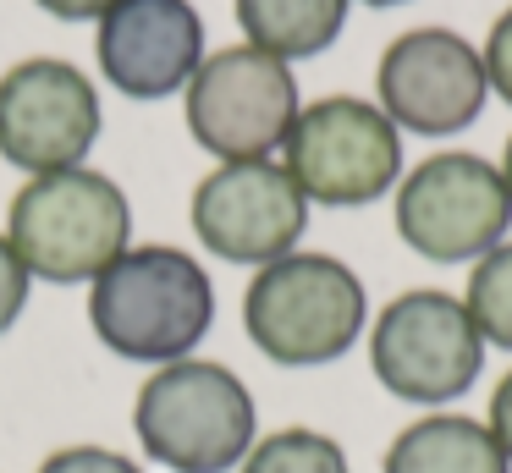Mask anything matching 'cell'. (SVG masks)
I'll use <instances>...</instances> for the list:
<instances>
[{"mask_svg":"<svg viewBox=\"0 0 512 473\" xmlns=\"http://www.w3.org/2000/svg\"><path fill=\"white\" fill-rule=\"evenodd\" d=\"M100 121L94 77L61 55L17 61L0 77V160L28 176L83 165L100 138Z\"/></svg>","mask_w":512,"mask_h":473,"instance_id":"10","label":"cell"},{"mask_svg":"<svg viewBox=\"0 0 512 473\" xmlns=\"http://www.w3.org/2000/svg\"><path fill=\"white\" fill-rule=\"evenodd\" d=\"M485 77H490V94H501L512 105V6L501 11L496 22H490V33H485Z\"/></svg>","mask_w":512,"mask_h":473,"instance_id":"19","label":"cell"},{"mask_svg":"<svg viewBox=\"0 0 512 473\" xmlns=\"http://www.w3.org/2000/svg\"><path fill=\"white\" fill-rule=\"evenodd\" d=\"M193 237L226 264H265L298 253V237L309 226V198L276 160H232L215 165L193 187Z\"/></svg>","mask_w":512,"mask_h":473,"instance_id":"11","label":"cell"},{"mask_svg":"<svg viewBox=\"0 0 512 473\" xmlns=\"http://www.w3.org/2000/svg\"><path fill=\"white\" fill-rule=\"evenodd\" d=\"M133 435L171 473H232L259 440V407L226 363L177 358L138 385Z\"/></svg>","mask_w":512,"mask_h":473,"instance_id":"2","label":"cell"},{"mask_svg":"<svg viewBox=\"0 0 512 473\" xmlns=\"http://www.w3.org/2000/svg\"><path fill=\"white\" fill-rule=\"evenodd\" d=\"M485 99V55L457 28H408L380 50L375 105L391 116L397 132L457 138L485 116Z\"/></svg>","mask_w":512,"mask_h":473,"instance_id":"9","label":"cell"},{"mask_svg":"<svg viewBox=\"0 0 512 473\" xmlns=\"http://www.w3.org/2000/svg\"><path fill=\"white\" fill-rule=\"evenodd\" d=\"M347 6L353 0H237V28L254 50L292 66L342 39Z\"/></svg>","mask_w":512,"mask_h":473,"instance_id":"14","label":"cell"},{"mask_svg":"<svg viewBox=\"0 0 512 473\" xmlns=\"http://www.w3.org/2000/svg\"><path fill=\"white\" fill-rule=\"evenodd\" d=\"M237 473H353V462H347L342 440H331L325 429L292 424L276 435H259Z\"/></svg>","mask_w":512,"mask_h":473,"instance_id":"15","label":"cell"},{"mask_svg":"<svg viewBox=\"0 0 512 473\" xmlns=\"http://www.w3.org/2000/svg\"><path fill=\"white\" fill-rule=\"evenodd\" d=\"M485 429L490 440L501 446V457L512 462V369L496 380V391H490V413H485Z\"/></svg>","mask_w":512,"mask_h":473,"instance_id":"20","label":"cell"},{"mask_svg":"<svg viewBox=\"0 0 512 473\" xmlns=\"http://www.w3.org/2000/svg\"><path fill=\"white\" fill-rule=\"evenodd\" d=\"M380 473H512V462L490 440L485 418L441 407L397 429V440L380 457Z\"/></svg>","mask_w":512,"mask_h":473,"instance_id":"13","label":"cell"},{"mask_svg":"<svg viewBox=\"0 0 512 473\" xmlns=\"http://www.w3.org/2000/svg\"><path fill=\"white\" fill-rule=\"evenodd\" d=\"M512 231L501 165L468 149H441L397 182V237L430 264H474Z\"/></svg>","mask_w":512,"mask_h":473,"instance_id":"7","label":"cell"},{"mask_svg":"<svg viewBox=\"0 0 512 473\" xmlns=\"http://www.w3.org/2000/svg\"><path fill=\"white\" fill-rule=\"evenodd\" d=\"M34 473H144V468L127 451H111V446H61Z\"/></svg>","mask_w":512,"mask_h":473,"instance_id":"17","label":"cell"},{"mask_svg":"<svg viewBox=\"0 0 512 473\" xmlns=\"http://www.w3.org/2000/svg\"><path fill=\"white\" fill-rule=\"evenodd\" d=\"M94 55L127 99L182 94L204 61V17L188 0H116L100 17Z\"/></svg>","mask_w":512,"mask_h":473,"instance_id":"12","label":"cell"},{"mask_svg":"<svg viewBox=\"0 0 512 473\" xmlns=\"http://www.w3.org/2000/svg\"><path fill=\"white\" fill-rule=\"evenodd\" d=\"M281 165L309 204L364 209L402 182V132L375 99L325 94L298 110L281 143Z\"/></svg>","mask_w":512,"mask_h":473,"instance_id":"6","label":"cell"},{"mask_svg":"<svg viewBox=\"0 0 512 473\" xmlns=\"http://www.w3.org/2000/svg\"><path fill=\"white\" fill-rule=\"evenodd\" d=\"M364 6H375V11H386V6H408V0H364Z\"/></svg>","mask_w":512,"mask_h":473,"instance_id":"23","label":"cell"},{"mask_svg":"<svg viewBox=\"0 0 512 473\" xmlns=\"http://www.w3.org/2000/svg\"><path fill=\"white\" fill-rule=\"evenodd\" d=\"M485 336L463 297L441 286H413L397 292L375 319H369V369L380 391H391L408 407H452L457 396L474 391L485 374Z\"/></svg>","mask_w":512,"mask_h":473,"instance_id":"5","label":"cell"},{"mask_svg":"<svg viewBox=\"0 0 512 473\" xmlns=\"http://www.w3.org/2000/svg\"><path fill=\"white\" fill-rule=\"evenodd\" d=\"M182 110H188L193 143L221 165H232L270 160V149L287 143L303 99L287 61L254 50V44H226L199 61L193 83L182 88Z\"/></svg>","mask_w":512,"mask_h":473,"instance_id":"8","label":"cell"},{"mask_svg":"<svg viewBox=\"0 0 512 473\" xmlns=\"http://www.w3.org/2000/svg\"><path fill=\"white\" fill-rule=\"evenodd\" d=\"M463 303H468V314H474L485 347L512 352V237L496 242L485 259H474Z\"/></svg>","mask_w":512,"mask_h":473,"instance_id":"16","label":"cell"},{"mask_svg":"<svg viewBox=\"0 0 512 473\" xmlns=\"http://www.w3.org/2000/svg\"><path fill=\"white\" fill-rule=\"evenodd\" d=\"M243 330L281 369H320L369 330V292L336 253H287L254 270L243 292Z\"/></svg>","mask_w":512,"mask_h":473,"instance_id":"3","label":"cell"},{"mask_svg":"<svg viewBox=\"0 0 512 473\" xmlns=\"http://www.w3.org/2000/svg\"><path fill=\"white\" fill-rule=\"evenodd\" d=\"M28 286H34V275H28V264L17 259L12 237L0 231V336L17 325V314L28 308Z\"/></svg>","mask_w":512,"mask_h":473,"instance_id":"18","label":"cell"},{"mask_svg":"<svg viewBox=\"0 0 512 473\" xmlns=\"http://www.w3.org/2000/svg\"><path fill=\"white\" fill-rule=\"evenodd\" d=\"M501 182H507V193H512V138H507V149H501Z\"/></svg>","mask_w":512,"mask_h":473,"instance_id":"22","label":"cell"},{"mask_svg":"<svg viewBox=\"0 0 512 473\" xmlns=\"http://www.w3.org/2000/svg\"><path fill=\"white\" fill-rule=\"evenodd\" d=\"M89 325L127 363L193 358L215 325V286L204 264L166 242H138L89 281Z\"/></svg>","mask_w":512,"mask_h":473,"instance_id":"1","label":"cell"},{"mask_svg":"<svg viewBox=\"0 0 512 473\" xmlns=\"http://www.w3.org/2000/svg\"><path fill=\"white\" fill-rule=\"evenodd\" d=\"M6 237L28 275L50 286H78L133 248V209L105 171L72 165V171L28 176L17 187L6 209Z\"/></svg>","mask_w":512,"mask_h":473,"instance_id":"4","label":"cell"},{"mask_svg":"<svg viewBox=\"0 0 512 473\" xmlns=\"http://www.w3.org/2000/svg\"><path fill=\"white\" fill-rule=\"evenodd\" d=\"M39 6H45L50 17H61V22H100L116 0H39Z\"/></svg>","mask_w":512,"mask_h":473,"instance_id":"21","label":"cell"}]
</instances>
